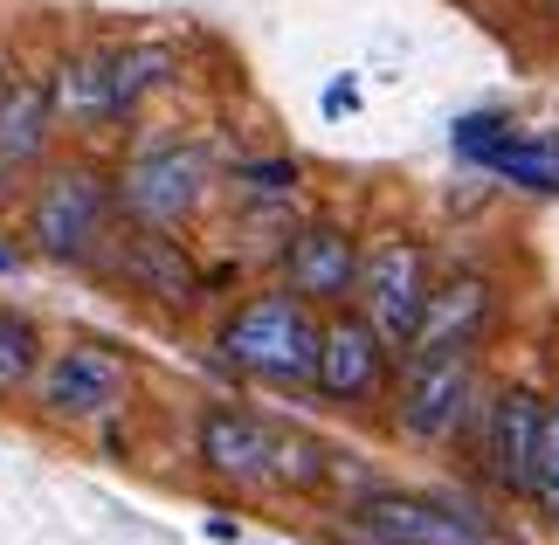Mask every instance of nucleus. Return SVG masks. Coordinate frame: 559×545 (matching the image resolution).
I'll return each instance as SVG.
<instances>
[{
	"mask_svg": "<svg viewBox=\"0 0 559 545\" xmlns=\"http://www.w3.org/2000/svg\"><path fill=\"white\" fill-rule=\"evenodd\" d=\"M56 111L62 118H76V125H111L124 118V104H118V70H111V49H91V56H70L56 70Z\"/></svg>",
	"mask_w": 559,
	"mask_h": 545,
	"instance_id": "nucleus-16",
	"label": "nucleus"
},
{
	"mask_svg": "<svg viewBox=\"0 0 559 545\" xmlns=\"http://www.w3.org/2000/svg\"><path fill=\"white\" fill-rule=\"evenodd\" d=\"M284 291L305 304H346L359 291V242L338 222H297L284 242Z\"/></svg>",
	"mask_w": 559,
	"mask_h": 545,
	"instance_id": "nucleus-11",
	"label": "nucleus"
},
{
	"mask_svg": "<svg viewBox=\"0 0 559 545\" xmlns=\"http://www.w3.org/2000/svg\"><path fill=\"white\" fill-rule=\"evenodd\" d=\"M124 387H132V366H124L118 345L76 339V345H62L56 359H41L28 394L41 401V414H56V422H104V414L124 401Z\"/></svg>",
	"mask_w": 559,
	"mask_h": 545,
	"instance_id": "nucleus-5",
	"label": "nucleus"
},
{
	"mask_svg": "<svg viewBox=\"0 0 559 545\" xmlns=\"http://www.w3.org/2000/svg\"><path fill=\"white\" fill-rule=\"evenodd\" d=\"M235 180H242L249 193H270V201H284V193L297 187V159H249Z\"/></svg>",
	"mask_w": 559,
	"mask_h": 545,
	"instance_id": "nucleus-21",
	"label": "nucleus"
},
{
	"mask_svg": "<svg viewBox=\"0 0 559 545\" xmlns=\"http://www.w3.org/2000/svg\"><path fill=\"white\" fill-rule=\"evenodd\" d=\"M118 187L97 166H56L49 180L28 193V249L49 263H91L111 242Z\"/></svg>",
	"mask_w": 559,
	"mask_h": 545,
	"instance_id": "nucleus-2",
	"label": "nucleus"
},
{
	"mask_svg": "<svg viewBox=\"0 0 559 545\" xmlns=\"http://www.w3.org/2000/svg\"><path fill=\"white\" fill-rule=\"evenodd\" d=\"M14 270H21V256H14L8 242H0V276H14Z\"/></svg>",
	"mask_w": 559,
	"mask_h": 545,
	"instance_id": "nucleus-22",
	"label": "nucleus"
},
{
	"mask_svg": "<svg viewBox=\"0 0 559 545\" xmlns=\"http://www.w3.org/2000/svg\"><path fill=\"white\" fill-rule=\"evenodd\" d=\"M539 8H546V14H552V21H559V0H539Z\"/></svg>",
	"mask_w": 559,
	"mask_h": 545,
	"instance_id": "nucleus-23",
	"label": "nucleus"
},
{
	"mask_svg": "<svg viewBox=\"0 0 559 545\" xmlns=\"http://www.w3.org/2000/svg\"><path fill=\"white\" fill-rule=\"evenodd\" d=\"M498 318V283L490 276H442L436 291H428L421 304V324H415V339H407V353L428 359V353H477V339H484V324Z\"/></svg>",
	"mask_w": 559,
	"mask_h": 545,
	"instance_id": "nucleus-12",
	"label": "nucleus"
},
{
	"mask_svg": "<svg viewBox=\"0 0 559 545\" xmlns=\"http://www.w3.org/2000/svg\"><path fill=\"white\" fill-rule=\"evenodd\" d=\"M532 505L559 525V401H546L539 422V455H532Z\"/></svg>",
	"mask_w": 559,
	"mask_h": 545,
	"instance_id": "nucleus-19",
	"label": "nucleus"
},
{
	"mask_svg": "<svg viewBox=\"0 0 559 545\" xmlns=\"http://www.w3.org/2000/svg\"><path fill=\"white\" fill-rule=\"evenodd\" d=\"M539 422H546V401L532 394V387H498V394H490V407H484V428L469 435V449H477V470H484L498 490H511V497H532Z\"/></svg>",
	"mask_w": 559,
	"mask_h": 545,
	"instance_id": "nucleus-9",
	"label": "nucleus"
},
{
	"mask_svg": "<svg viewBox=\"0 0 559 545\" xmlns=\"http://www.w3.org/2000/svg\"><path fill=\"white\" fill-rule=\"evenodd\" d=\"M49 132H56V91L41 83H0V173H21L49 152Z\"/></svg>",
	"mask_w": 559,
	"mask_h": 545,
	"instance_id": "nucleus-15",
	"label": "nucleus"
},
{
	"mask_svg": "<svg viewBox=\"0 0 559 545\" xmlns=\"http://www.w3.org/2000/svg\"><path fill=\"white\" fill-rule=\"evenodd\" d=\"M276 463H284V484H318V476H325V442H311V435H276Z\"/></svg>",
	"mask_w": 559,
	"mask_h": 545,
	"instance_id": "nucleus-20",
	"label": "nucleus"
},
{
	"mask_svg": "<svg viewBox=\"0 0 559 545\" xmlns=\"http://www.w3.org/2000/svg\"><path fill=\"white\" fill-rule=\"evenodd\" d=\"M428 291H436V276H428V256L421 242H407V235H394V242H380L373 256H359V311L373 318V332L386 345H407L421 324V304Z\"/></svg>",
	"mask_w": 559,
	"mask_h": 545,
	"instance_id": "nucleus-7",
	"label": "nucleus"
},
{
	"mask_svg": "<svg viewBox=\"0 0 559 545\" xmlns=\"http://www.w3.org/2000/svg\"><path fill=\"white\" fill-rule=\"evenodd\" d=\"M456 152L519 193H559V132H525L504 111H469L456 125Z\"/></svg>",
	"mask_w": 559,
	"mask_h": 545,
	"instance_id": "nucleus-6",
	"label": "nucleus"
},
{
	"mask_svg": "<svg viewBox=\"0 0 559 545\" xmlns=\"http://www.w3.org/2000/svg\"><path fill=\"white\" fill-rule=\"evenodd\" d=\"M214 180V152L201 139H166V145H145L132 152L111 187H118V214L139 228H180L193 208H201V193Z\"/></svg>",
	"mask_w": 559,
	"mask_h": 545,
	"instance_id": "nucleus-3",
	"label": "nucleus"
},
{
	"mask_svg": "<svg viewBox=\"0 0 559 545\" xmlns=\"http://www.w3.org/2000/svg\"><path fill=\"white\" fill-rule=\"evenodd\" d=\"M193 449H201V470L222 476L235 490H263L284 484V463H276V428L255 422L242 407H207L201 428H193Z\"/></svg>",
	"mask_w": 559,
	"mask_h": 545,
	"instance_id": "nucleus-10",
	"label": "nucleus"
},
{
	"mask_svg": "<svg viewBox=\"0 0 559 545\" xmlns=\"http://www.w3.org/2000/svg\"><path fill=\"white\" fill-rule=\"evenodd\" d=\"M111 263H118V276L132 283L139 297L166 304V311H193V304H201V270H193V256L174 242V228H139V222H124Z\"/></svg>",
	"mask_w": 559,
	"mask_h": 545,
	"instance_id": "nucleus-14",
	"label": "nucleus"
},
{
	"mask_svg": "<svg viewBox=\"0 0 559 545\" xmlns=\"http://www.w3.org/2000/svg\"><path fill=\"white\" fill-rule=\"evenodd\" d=\"M318 339H325V324L311 318V304L297 291L242 297L214 324L222 366H235V374H249V380H318Z\"/></svg>",
	"mask_w": 559,
	"mask_h": 545,
	"instance_id": "nucleus-1",
	"label": "nucleus"
},
{
	"mask_svg": "<svg viewBox=\"0 0 559 545\" xmlns=\"http://www.w3.org/2000/svg\"><path fill=\"white\" fill-rule=\"evenodd\" d=\"M346 525L359 545H490V532L469 511L415 497V490H367Z\"/></svg>",
	"mask_w": 559,
	"mask_h": 545,
	"instance_id": "nucleus-8",
	"label": "nucleus"
},
{
	"mask_svg": "<svg viewBox=\"0 0 559 545\" xmlns=\"http://www.w3.org/2000/svg\"><path fill=\"white\" fill-rule=\"evenodd\" d=\"M41 374V324L28 311H0V394H28Z\"/></svg>",
	"mask_w": 559,
	"mask_h": 545,
	"instance_id": "nucleus-17",
	"label": "nucleus"
},
{
	"mask_svg": "<svg viewBox=\"0 0 559 545\" xmlns=\"http://www.w3.org/2000/svg\"><path fill=\"white\" fill-rule=\"evenodd\" d=\"M318 394L332 401H367L386 387V339L373 332L367 311H332L325 339H318Z\"/></svg>",
	"mask_w": 559,
	"mask_h": 545,
	"instance_id": "nucleus-13",
	"label": "nucleus"
},
{
	"mask_svg": "<svg viewBox=\"0 0 559 545\" xmlns=\"http://www.w3.org/2000/svg\"><path fill=\"white\" fill-rule=\"evenodd\" d=\"M111 70H118V104L132 111L145 91H159V83L174 76V56L153 49V42H132V49H111Z\"/></svg>",
	"mask_w": 559,
	"mask_h": 545,
	"instance_id": "nucleus-18",
	"label": "nucleus"
},
{
	"mask_svg": "<svg viewBox=\"0 0 559 545\" xmlns=\"http://www.w3.org/2000/svg\"><path fill=\"white\" fill-rule=\"evenodd\" d=\"M484 394L490 387H484L477 353H428V359L407 353V374L394 387V428L407 442H421V449L428 442H456Z\"/></svg>",
	"mask_w": 559,
	"mask_h": 545,
	"instance_id": "nucleus-4",
	"label": "nucleus"
}]
</instances>
